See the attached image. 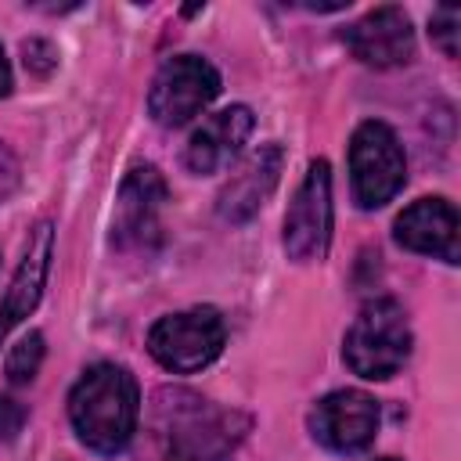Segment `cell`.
I'll use <instances>...</instances> for the list:
<instances>
[{
	"label": "cell",
	"instance_id": "cell-1",
	"mask_svg": "<svg viewBox=\"0 0 461 461\" xmlns=\"http://www.w3.org/2000/svg\"><path fill=\"white\" fill-rule=\"evenodd\" d=\"M245 432V414L216 407L191 389L166 385L148 403L137 461H220Z\"/></svg>",
	"mask_w": 461,
	"mask_h": 461
},
{
	"label": "cell",
	"instance_id": "cell-2",
	"mask_svg": "<svg viewBox=\"0 0 461 461\" xmlns=\"http://www.w3.org/2000/svg\"><path fill=\"white\" fill-rule=\"evenodd\" d=\"M140 389L119 364H94L68 393V421L83 447L94 454H122L137 436Z\"/></svg>",
	"mask_w": 461,
	"mask_h": 461
},
{
	"label": "cell",
	"instance_id": "cell-3",
	"mask_svg": "<svg viewBox=\"0 0 461 461\" xmlns=\"http://www.w3.org/2000/svg\"><path fill=\"white\" fill-rule=\"evenodd\" d=\"M411 346L414 335L403 306L396 299H375L349 324L342 339V360L353 375L367 382H385L407 364Z\"/></svg>",
	"mask_w": 461,
	"mask_h": 461
},
{
	"label": "cell",
	"instance_id": "cell-4",
	"mask_svg": "<svg viewBox=\"0 0 461 461\" xmlns=\"http://www.w3.org/2000/svg\"><path fill=\"white\" fill-rule=\"evenodd\" d=\"M223 342H227V328L212 306L166 313L148 331V353L173 375H191L209 367L223 353Z\"/></svg>",
	"mask_w": 461,
	"mask_h": 461
},
{
	"label": "cell",
	"instance_id": "cell-5",
	"mask_svg": "<svg viewBox=\"0 0 461 461\" xmlns=\"http://www.w3.org/2000/svg\"><path fill=\"white\" fill-rule=\"evenodd\" d=\"M403 180H407V158L400 137L378 119L360 122L349 140V184L357 205L382 209L385 202H393Z\"/></svg>",
	"mask_w": 461,
	"mask_h": 461
},
{
	"label": "cell",
	"instance_id": "cell-6",
	"mask_svg": "<svg viewBox=\"0 0 461 461\" xmlns=\"http://www.w3.org/2000/svg\"><path fill=\"white\" fill-rule=\"evenodd\" d=\"M216 94H220V72L212 68V61L198 54H176L155 72L148 90V112L158 126L173 130L194 119L202 108H209Z\"/></svg>",
	"mask_w": 461,
	"mask_h": 461
},
{
	"label": "cell",
	"instance_id": "cell-7",
	"mask_svg": "<svg viewBox=\"0 0 461 461\" xmlns=\"http://www.w3.org/2000/svg\"><path fill=\"white\" fill-rule=\"evenodd\" d=\"M285 252L295 263L321 259L331 241V166L324 158L310 162L288 212H285Z\"/></svg>",
	"mask_w": 461,
	"mask_h": 461
},
{
	"label": "cell",
	"instance_id": "cell-8",
	"mask_svg": "<svg viewBox=\"0 0 461 461\" xmlns=\"http://www.w3.org/2000/svg\"><path fill=\"white\" fill-rule=\"evenodd\" d=\"M169 187L155 166H133L119 187L115 216H112V241L119 249H155L162 241V209Z\"/></svg>",
	"mask_w": 461,
	"mask_h": 461
},
{
	"label": "cell",
	"instance_id": "cell-9",
	"mask_svg": "<svg viewBox=\"0 0 461 461\" xmlns=\"http://www.w3.org/2000/svg\"><path fill=\"white\" fill-rule=\"evenodd\" d=\"M378 400L364 389H335L310 411L313 439L331 454H360L378 436Z\"/></svg>",
	"mask_w": 461,
	"mask_h": 461
},
{
	"label": "cell",
	"instance_id": "cell-10",
	"mask_svg": "<svg viewBox=\"0 0 461 461\" xmlns=\"http://www.w3.org/2000/svg\"><path fill=\"white\" fill-rule=\"evenodd\" d=\"M342 43L349 47V54L364 65L375 68H393V65H407L414 58V29L403 7H375L367 11L360 22H353L349 29H342Z\"/></svg>",
	"mask_w": 461,
	"mask_h": 461
},
{
	"label": "cell",
	"instance_id": "cell-11",
	"mask_svg": "<svg viewBox=\"0 0 461 461\" xmlns=\"http://www.w3.org/2000/svg\"><path fill=\"white\" fill-rule=\"evenodd\" d=\"M393 238L407 252L457 263V209L447 198H418L396 216Z\"/></svg>",
	"mask_w": 461,
	"mask_h": 461
},
{
	"label": "cell",
	"instance_id": "cell-12",
	"mask_svg": "<svg viewBox=\"0 0 461 461\" xmlns=\"http://www.w3.org/2000/svg\"><path fill=\"white\" fill-rule=\"evenodd\" d=\"M50 252H54V227H50V220H40L29 230L25 256H22L7 292L0 299V346L11 335V328L22 324L40 306V295H43V285H47V270H50Z\"/></svg>",
	"mask_w": 461,
	"mask_h": 461
},
{
	"label": "cell",
	"instance_id": "cell-13",
	"mask_svg": "<svg viewBox=\"0 0 461 461\" xmlns=\"http://www.w3.org/2000/svg\"><path fill=\"white\" fill-rule=\"evenodd\" d=\"M252 126H256V119H252V108H245V104H230V108L209 115L191 133V140L184 148L187 169L198 176H209V173H220L223 166H230L241 155L245 140L252 137Z\"/></svg>",
	"mask_w": 461,
	"mask_h": 461
},
{
	"label": "cell",
	"instance_id": "cell-14",
	"mask_svg": "<svg viewBox=\"0 0 461 461\" xmlns=\"http://www.w3.org/2000/svg\"><path fill=\"white\" fill-rule=\"evenodd\" d=\"M281 162H285L281 144H263V148H256V151L230 173V180L223 184V191L216 194V212H220V220H227V223H245V220H252V216L263 209V202L270 198V191L277 187Z\"/></svg>",
	"mask_w": 461,
	"mask_h": 461
},
{
	"label": "cell",
	"instance_id": "cell-15",
	"mask_svg": "<svg viewBox=\"0 0 461 461\" xmlns=\"http://www.w3.org/2000/svg\"><path fill=\"white\" fill-rule=\"evenodd\" d=\"M40 364H43V335L29 331L25 339H18V346H11L7 360H4V375H7V382L25 385V382L36 378Z\"/></svg>",
	"mask_w": 461,
	"mask_h": 461
},
{
	"label": "cell",
	"instance_id": "cell-16",
	"mask_svg": "<svg viewBox=\"0 0 461 461\" xmlns=\"http://www.w3.org/2000/svg\"><path fill=\"white\" fill-rule=\"evenodd\" d=\"M429 25H432L429 32H432V40L443 47V54H447V58H457V25H461L457 11H454V7H439Z\"/></svg>",
	"mask_w": 461,
	"mask_h": 461
},
{
	"label": "cell",
	"instance_id": "cell-17",
	"mask_svg": "<svg viewBox=\"0 0 461 461\" xmlns=\"http://www.w3.org/2000/svg\"><path fill=\"white\" fill-rule=\"evenodd\" d=\"M22 50H25V68H36L40 76H47V72L58 65L54 47L43 43V40H29V43H22Z\"/></svg>",
	"mask_w": 461,
	"mask_h": 461
},
{
	"label": "cell",
	"instance_id": "cell-18",
	"mask_svg": "<svg viewBox=\"0 0 461 461\" xmlns=\"http://www.w3.org/2000/svg\"><path fill=\"white\" fill-rule=\"evenodd\" d=\"M25 425V407L11 396H0V439H14Z\"/></svg>",
	"mask_w": 461,
	"mask_h": 461
},
{
	"label": "cell",
	"instance_id": "cell-19",
	"mask_svg": "<svg viewBox=\"0 0 461 461\" xmlns=\"http://www.w3.org/2000/svg\"><path fill=\"white\" fill-rule=\"evenodd\" d=\"M18 180H22L18 162H14V155L0 144V202H7V198L18 191Z\"/></svg>",
	"mask_w": 461,
	"mask_h": 461
},
{
	"label": "cell",
	"instance_id": "cell-20",
	"mask_svg": "<svg viewBox=\"0 0 461 461\" xmlns=\"http://www.w3.org/2000/svg\"><path fill=\"white\" fill-rule=\"evenodd\" d=\"M11 86H14V79H11V65H7L4 47H0V97H7V94H11Z\"/></svg>",
	"mask_w": 461,
	"mask_h": 461
},
{
	"label": "cell",
	"instance_id": "cell-21",
	"mask_svg": "<svg viewBox=\"0 0 461 461\" xmlns=\"http://www.w3.org/2000/svg\"><path fill=\"white\" fill-rule=\"evenodd\" d=\"M375 461H396V457H375Z\"/></svg>",
	"mask_w": 461,
	"mask_h": 461
}]
</instances>
